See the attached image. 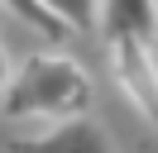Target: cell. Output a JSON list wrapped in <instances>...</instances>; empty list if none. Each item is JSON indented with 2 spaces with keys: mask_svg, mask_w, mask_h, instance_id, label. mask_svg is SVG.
<instances>
[{
  "mask_svg": "<svg viewBox=\"0 0 158 153\" xmlns=\"http://www.w3.org/2000/svg\"><path fill=\"white\" fill-rule=\"evenodd\" d=\"M91 105V81L72 57L62 53H34L5 91V115L19 120H72Z\"/></svg>",
  "mask_w": 158,
  "mask_h": 153,
  "instance_id": "cell-1",
  "label": "cell"
},
{
  "mask_svg": "<svg viewBox=\"0 0 158 153\" xmlns=\"http://www.w3.org/2000/svg\"><path fill=\"white\" fill-rule=\"evenodd\" d=\"M15 153H115L96 120L86 115H72V120H58L53 129L29 134V139H15Z\"/></svg>",
  "mask_w": 158,
  "mask_h": 153,
  "instance_id": "cell-2",
  "label": "cell"
},
{
  "mask_svg": "<svg viewBox=\"0 0 158 153\" xmlns=\"http://www.w3.org/2000/svg\"><path fill=\"white\" fill-rule=\"evenodd\" d=\"M101 34L115 43H148L158 34L153 0H101Z\"/></svg>",
  "mask_w": 158,
  "mask_h": 153,
  "instance_id": "cell-3",
  "label": "cell"
},
{
  "mask_svg": "<svg viewBox=\"0 0 158 153\" xmlns=\"http://www.w3.org/2000/svg\"><path fill=\"white\" fill-rule=\"evenodd\" d=\"M115 62H120V86L144 105L148 120H158V72L148 57V43H115Z\"/></svg>",
  "mask_w": 158,
  "mask_h": 153,
  "instance_id": "cell-4",
  "label": "cell"
},
{
  "mask_svg": "<svg viewBox=\"0 0 158 153\" xmlns=\"http://www.w3.org/2000/svg\"><path fill=\"white\" fill-rule=\"evenodd\" d=\"M43 14L58 19L62 34H86V29H101V0H34Z\"/></svg>",
  "mask_w": 158,
  "mask_h": 153,
  "instance_id": "cell-5",
  "label": "cell"
},
{
  "mask_svg": "<svg viewBox=\"0 0 158 153\" xmlns=\"http://www.w3.org/2000/svg\"><path fill=\"white\" fill-rule=\"evenodd\" d=\"M0 5H5V10H15V14H19L24 24H34V29H43V34H48V38H67V34H62V29H58V19H53V14H43V10L34 5V0H0Z\"/></svg>",
  "mask_w": 158,
  "mask_h": 153,
  "instance_id": "cell-6",
  "label": "cell"
},
{
  "mask_svg": "<svg viewBox=\"0 0 158 153\" xmlns=\"http://www.w3.org/2000/svg\"><path fill=\"white\" fill-rule=\"evenodd\" d=\"M10 91V62H5V48H0V96Z\"/></svg>",
  "mask_w": 158,
  "mask_h": 153,
  "instance_id": "cell-7",
  "label": "cell"
},
{
  "mask_svg": "<svg viewBox=\"0 0 158 153\" xmlns=\"http://www.w3.org/2000/svg\"><path fill=\"white\" fill-rule=\"evenodd\" d=\"M153 14H158V0H153Z\"/></svg>",
  "mask_w": 158,
  "mask_h": 153,
  "instance_id": "cell-8",
  "label": "cell"
}]
</instances>
